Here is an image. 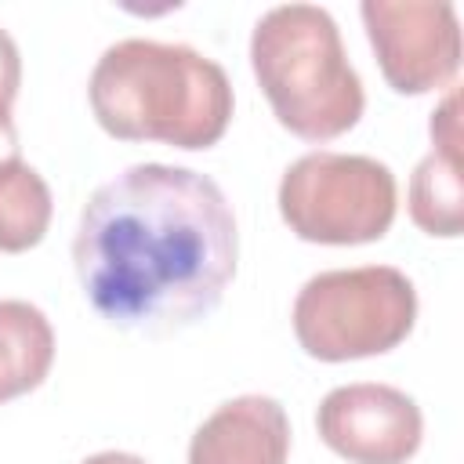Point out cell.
<instances>
[{"label": "cell", "instance_id": "6da1fadb", "mask_svg": "<svg viewBox=\"0 0 464 464\" xmlns=\"http://www.w3.org/2000/svg\"><path fill=\"white\" fill-rule=\"evenodd\" d=\"M239 232L221 185L170 163H134L80 210L72 261L98 315L138 334L203 319L236 276Z\"/></svg>", "mask_w": 464, "mask_h": 464}, {"label": "cell", "instance_id": "7a4b0ae2", "mask_svg": "<svg viewBox=\"0 0 464 464\" xmlns=\"http://www.w3.org/2000/svg\"><path fill=\"white\" fill-rule=\"evenodd\" d=\"M87 94L98 123L123 141L207 149L232 120L225 69L188 44L116 40L94 62Z\"/></svg>", "mask_w": 464, "mask_h": 464}, {"label": "cell", "instance_id": "3957f363", "mask_svg": "<svg viewBox=\"0 0 464 464\" xmlns=\"http://www.w3.org/2000/svg\"><path fill=\"white\" fill-rule=\"evenodd\" d=\"M250 62L279 123L308 141L355 127L366 94L334 14L319 4H276L250 33Z\"/></svg>", "mask_w": 464, "mask_h": 464}, {"label": "cell", "instance_id": "277c9868", "mask_svg": "<svg viewBox=\"0 0 464 464\" xmlns=\"http://www.w3.org/2000/svg\"><path fill=\"white\" fill-rule=\"evenodd\" d=\"M290 319L301 348L315 359L381 355L413 330L417 290L392 265L330 268L297 290Z\"/></svg>", "mask_w": 464, "mask_h": 464}, {"label": "cell", "instance_id": "5b68a950", "mask_svg": "<svg viewBox=\"0 0 464 464\" xmlns=\"http://www.w3.org/2000/svg\"><path fill=\"white\" fill-rule=\"evenodd\" d=\"M279 214L308 243H370L395 221V174L359 152H304L283 170Z\"/></svg>", "mask_w": 464, "mask_h": 464}, {"label": "cell", "instance_id": "8992f818", "mask_svg": "<svg viewBox=\"0 0 464 464\" xmlns=\"http://www.w3.org/2000/svg\"><path fill=\"white\" fill-rule=\"evenodd\" d=\"M359 14L399 94H424L453 80L460 65V22L446 0H362Z\"/></svg>", "mask_w": 464, "mask_h": 464}, {"label": "cell", "instance_id": "52a82bcc", "mask_svg": "<svg viewBox=\"0 0 464 464\" xmlns=\"http://www.w3.org/2000/svg\"><path fill=\"white\" fill-rule=\"evenodd\" d=\"M319 439L352 464H406L424 435L420 406L392 384H341L315 413Z\"/></svg>", "mask_w": 464, "mask_h": 464}, {"label": "cell", "instance_id": "ba28073f", "mask_svg": "<svg viewBox=\"0 0 464 464\" xmlns=\"http://www.w3.org/2000/svg\"><path fill=\"white\" fill-rule=\"evenodd\" d=\"M290 420L272 395L221 402L192 435L188 464H286Z\"/></svg>", "mask_w": 464, "mask_h": 464}, {"label": "cell", "instance_id": "9c48e42d", "mask_svg": "<svg viewBox=\"0 0 464 464\" xmlns=\"http://www.w3.org/2000/svg\"><path fill=\"white\" fill-rule=\"evenodd\" d=\"M54 359L47 315L18 297H0V402L36 388Z\"/></svg>", "mask_w": 464, "mask_h": 464}, {"label": "cell", "instance_id": "30bf717a", "mask_svg": "<svg viewBox=\"0 0 464 464\" xmlns=\"http://www.w3.org/2000/svg\"><path fill=\"white\" fill-rule=\"evenodd\" d=\"M410 218L428 236H460L464 228V181L460 156L431 149L410 178Z\"/></svg>", "mask_w": 464, "mask_h": 464}, {"label": "cell", "instance_id": "8fae6325", "mask_svg": "<svg viewBox=\"0 0 464 464\" xmlns=\"http://www.w3.org/2000/svg\"><path fill=\"white\" fill-rule=\"evenodd\" d=\"M51 225V188L36 167L14 160L0 167V250L18 254L44 239Z\"/></svg>", "mask_w": 464, "mask_h": 464}, {"label": "cell", "instance_id": "7c38bea8", "mask_svg": "<svg viewBox=\"0 0 464 464\" xmlns=\"http://www.w3.org/2000/svg\"><path fill=\"white\" fill-rule=\"evenodd\" d=\"M457 105H460V98H457V91H450L446 102L431 112V141H435V149L453 152V156H460V116H457Z\"/></svg>", "mask_w": 464, "mask_h": 464}, {"label": "cell", "instance_id": "4fadbf2b", "mask_svg": "<svg viewBox=\"0 0 464 464\" xmlns=\"http://www.w3.org/2000/svg\"><path fill=\"white\" fill-rule=\"evenodd\" d=\"M22 83V54L7 29H0V112H11V102Z\"/></svg>", "mask_w": 464, "mask_h": 464}, {"label": "cell", "instance_id": "5bb4252c", "mask_svg": "<svg viewBox=\"0 0 464 464\" xmlns=\"http://www.w3.org/2000/svg\"><path fill=\"white\" fill-rule=\"evenodd\" d=\"M18 149H22V145H18V127H14L11 112H0V167L22 160Z\"/></svg>", "mask_w": 464, "mask_h": 464}, {"label": "cell", "instance_id": "9a60e30c", "mask_svg": "<svg viewBox=\"0 0 464 464\" xmlns=\"http://www.w3.org/2000/svg\"><path fill=\"white\" fill-rule=\"evenodd\" d=\"M83 464H145L138 453H123V450H105V453H94L87 457Z\"/></svg>", "mask_w": 464, "mask_h": 464}]
</instances>
